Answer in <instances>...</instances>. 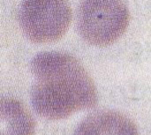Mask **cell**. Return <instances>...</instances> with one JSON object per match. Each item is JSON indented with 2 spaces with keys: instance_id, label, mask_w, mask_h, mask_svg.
Listing matches in <instances>:
<instances>
[{
  "instance_id": "cell-1",
  "label": "cell",
  "mask_w": 151,
  "mask_h": 135,
  "mask_svg": "<svg viewBox=\"0 0 151 135\" xmlns=\"http://www.w3.org/2000/svg\"><path fill=\"white\" fill-rule=\"evenodd\" d=\"M36 82L32 103L45 118H65L97 101L95 84L83 65L74 57L60 52L42 53L32 62Z\"/></svg>"
},
{
  "instance_id": "cell-2",
  "label": "cell",
  "mask_w": 151,
  "mask_h": 135,
  "mask_svg": "<svg viewBox=\"0 0 151 135\" xmlns=\"http://www.w3.org/2000/svg\"><path fill=\"white\" fill-rule=\"evenodd\" d=\"M130 13L124 0H83L79 9V30L88 43L105 47L127 31Z\"/></svg>"
},
{
  "instance_id": "cell-3",
  "label": "cell",
  "mask_w": 151,
  "mask_h": 135,
  "mask_svg": "<svg viewBox=\"0 0 151 135\" xmlns=\"http://www.w3.org/2000/svg\"><path fill=\"white\" fill-rule=\"evenodd\" d=\"M71 20L72 10L67 0H25L19 12L24 33L35 43L61 39Z\"/></svg>"
},
{
  "instance_id": "cell-4",
  "label": "cell",
  "mask_w": 151,
  "mask_h": 135,
  "mask_svg": "<svg viewBox=\"0 0 151 135\" xmlns=\"http://www.w3.org/2000/svg\"><path fill=\"white\" fill-rule=\"evenodd\" d=\"M74 135H138L135 124L116 111H100L86 118Z\"/></svg>"
},
{
  "instance_id": "cell-5",
  "label": "cell",
  "mask_w": 151,
  "mask_h": 135,
  "mask_svg": "<svg viewBox=\"0 0 151 135\" xmlns=\"http://www.w3.org/2000/svg\"><path fill=\"white\" fill-rule=\"evenodd\" d=\"M35 122L29 111L15 99L0 103V135H34Z\"/></svg>"
}]
</instances>
